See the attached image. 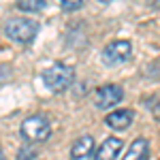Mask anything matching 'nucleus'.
<instances>
[{
	"mask_svg": "<svg viewBox=\"0 0 160 160\" xmlns=\"http://www.w3.org/2000/svg\"><path fill=\"white\" fill-rule=\"evenodd\" d=\"M4 34L19 45H28L38 34V24L28 17H13L4 24Z\"/></svg>",
	"mask_w": 160,
	"mask_h": 160,
	"instance_id": "obj_1",
	"label": "nucleus"
},
{
	"mask_svg": "<svg viewBox=\"0 0 160 160\" xmlns=\"http://www.w3.org/2000/svg\"><path fill=\"white\" fill-rule=\"evenodd\" d=\"M73 77H75V71L71 66L53 64L43 73V83L49 88L51 92H62V90H66L73 83Z\"/></svg>",
	"mask_w": 160,
	"mask_h": 160,
	"instance_id": "obj_2",
	"label": "nucleus"
},
{
	"mask_svg": "<svg viewBox=\"0 0 160 160\" xmlns=\"http://www.w3.org/2000/svg\"><path fill=\"white\" fill-rule=\"evenodd\" d=\"M22 135H24V139L32 141V143H41V141L49 139L51 126H49V122H47V118H43V115H32V118L24 120V124H22Z\"/></svg>",
	"mask_w": 160,
	"mask_h": 160,
	"instance_id": "obj_3",
	"label": "nucleus"
},
{
	"mask_svg": "<svg viewBox=\"0 0 160 160\" xmlns=\"http://www.w3.org/2000/svg\"><path fill=\"white\" fill-rule=\"evenodd\" d=\"M130 51H132V45H130L128 41H124V38H120V41H111L109 45L102 49V62L109 64V66L122 64V62L128 60Z\"/></svg>",
	"mask_w": 160,
	"mask_h": 160,
	"instance_id": "obj_4",
	"label": "nucleus"
},
{
	"mask_svg": "<svg viewBox=\"0 0 160 160\" xmlns=\"http://www.w3.org/2000/svg\"><path fill=\"white\" fill-rule=\"evenodd\" d=\"M124 96V90L120 86H115V83H109V86H102L96 90V94H94V105L98 107V109H109L113 105H118Z\"/></svg>",
	"mask_w": 160,
	"mask_h": 160,
	"instance_id": "obj_5",
	"label": "nucleus"
},
{
	"mask_svg": "<svg viewBox=\"0 0 160 160\" xmlns=\"http://www.w3.org/2000/svg\"><path fill=\"white\" fill-rule=\"evenodd\" d=\"M122 149V141L118 137H109L100 143V148L94 152V160H115Z\"/></svg>",
	"mask_w": 160,
	"mask_h": 160,
	"instance_id": "obj_6",
	"label": "nucleus"
},
{
	"mask_svg": "<svg viewBox=\"0 0 160 160\" xmlns=\"http://www.w3.org/2000/svg\"><path fill=\"white\" fill-rule=\"evenodd\" d=\"M105 122L113 130H126L130 126V122H132V111L130 109H118V111H113V113H109Z\"/></svg>",
	"mask_w": 160,
	"mask_h": 160,
	"instance_id": "obj_7",
	"label": "nucleus"
},
{
	"mask_svg": "<svg viewBox=\"0 0 160 160\" xmlns=\"http://www.w3.org/2000/svg\"><path fill=\"white\" fill-rule=\"evenodd\" d=\"M94 152V139L92 137H81L77 139L71 148V158L73 160H86L88 156H92Z\"/></svg>",
	"mask_w": 160,
	"mask_h": 160,
	"instance_id": "obj_8",
	"label": "nucleus"
},
{
	"mask_svg": "<svg viewBox=\"0 0 160 160\" xmlns=\"http://www.w3.org/2000/svg\"><path fill=\"white\" fill-rule=\"evenodd\" d=\"M148 154H149V143L145 139H135L122 160H148Z\"/></svg>",
	"mask_w": 160,
	"mask_h": 160,
	"instance_id": "obj_9",
	"label": "nucleus"
},
{
	"mask_svg": "<svg viewBox=\"0 0 160 160\" xmlns=\"http://www.w3.org/2000/svg\"><path fill=\"white\" fill-rule=\"evenodd\" d=\"M17 9L26 13H37L45 9V0H17Z\"/></svg>",
	"mask_w": 160,
	"mask_h": 160,
	"instance_id": "obj_10",
	"label": "nucleus"
},
{
	"mask_svg": "<svg viewBox=\"0 0 160 160\" xmlns=\"http://www.w3.org/2000/svg\"><path fill=\"white\" fill-rule=\"evenodd\" d=\"M37 154H38L37 148L28 143V145H24V148L17 152V160H37Z\"/></svg>",
	"mask_w": 160,
	"mask_h": 160,
	"instance_id": "obj_11",
	"label": "nucleus"
},
{
	"mask_svg": "<svg viewBox=\"0 0 160 160\" xmlns=\"http://www.w3.org/2000/svg\"><path fill=\"white\" fill-rule=\"evenodd\" d=\"M148 107H149V111H152V115H154V118L160 122V94L148 100Z\"/></svg>",
	"mask_w": 160,
	"mask_h": 160,
	"instance_id": "obj_12",
	"label": "nucleus"
},
{
	"mask_svg": "<svg viewBox=\"0 0 160 160\" xmlns=\"http://www.w3.org/2000/svg\"><path fill=\"white\" fill-rule=\"evenodd\" d=\"M60 4L64 11H77L83 4V0H60Z\"/></svg>",
	"mask_w": 160,
	"mask_h": 160,
	"instance_id": "obj_13",
	"label": "nucleus"
},
{
	"mask_svg": "<svg viewBox=\"0 0 160 160\" xmlns=\"http://www.w3.org/2000/svg\"><path fill=\"white\" fill-rule=\"evenodd\" d=\"M149 7L152 9H160V0H149Z\"/></svg>",
	"mask_w": 160,
	"mask_h": 160,
	"instance_id": "obj_14",
	"label": "nucleus"
},
{
	"mask_svg": "<svg viewBox=\"0 0 160 160\" xmlns=\"http://www.w3.org/2000/svg\"><path fill=\"white\" fill-rule=\"evenodd\" d=\"M0 160H4V152H2V148H0Z\"/></svg>",
	"mask_w": 160,
	"mask_h": 160,
	"instance_id": "obj_15",
	"label": "nucleus"
},
{
	"mask_svg": "<svg viewBox=\"0 0 160 160\" xmlns=\"http://www.w3.org/2000/svg\"><path fill=\"white\" fill-rule=\"evenodd\" d=\"M100 2H105V4H107V2H111V0H100Z\"/></svg>",
	"mask_w": 160,
	"mask_h": 160,
	"instance_id": "obj_16",
	"label": "nucleus"
}]
</instances>
